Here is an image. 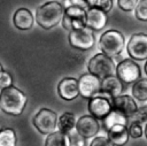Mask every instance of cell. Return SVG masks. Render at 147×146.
Masks as SVG:
<instances>
[{
	"instance_id": "obj_1",
	"label": "cell",
	"mask_w": 147,
	"mask_h": 146,
	"mask_svg": "<svg viewBox=\"0 0 147 146\" xmlns=\"http://www.w3.org/2000/svg\"><path fill=\"white\" fill-rule=\"evenodd\" d=\"M26 100V95L14 85L1 89L0 91V109L6 114L14 116L22 114Z\"/></svg>"
},
{
	"instance_id": "obj_2",
	"label": "cell",
	"mask_w": 147,
	"mask_h": 146,
	"mask_svg": "<svg viewBox=\"0 0 147 146\" xmlns=\"http://www.w3.org/2000/svg\"><path fill=\"white\" fill-rule=\"evenodd\" d=\"M63 7L56 1H47L36 10V21L42 29L56 26L63 17Z\"/></svg>"
},
{
	"instance_id": "obj_3",
	"label": "cell",
	"mask_w": 147,
	"mask_h": 146,
	"mask_svg": "<svg viewBox=\"0 0 147 146\" xmlns=\"http://www.w3.org/2000/svg\"><path fill=\"white\" fill-rule=\"evenodd\" d=\"M125 38L122 32L117 30H107L103 32L99 39V48L102 53L110 57H115L122 53L124 49Z\"/></svg>"
},
{
	"instance_id": "obj_4",
	"label": "cell",
	"mask_w": 147,
	"mask_h": 146,
	"mask_svg": "<svg viewBox=\"0 0 147 146\" xmlns=\"http://www.w3.org/2000/svg\"><path fill=\"white\" fill-rule=\"evenodd\" d=\"M87 69L88 72L98 76L101 79L110 75H116V67L113 61V57L108 56L102 52L91 57L87 64Z\"/></svg>"
},
{
	"instance_id": "obj_5",
	"label": "cell",
	"mask_w": 147,
	"mask_h": 146,
	"mask_svg": "<svg viewBox=\"0 0 147 146\" xmlns=\"http://www.w3.org/2000/svg\"><path fill=\"white\" fill-rule=\"evenodd\" d=\"M92 31L93 30L87 26L69 31L68 39H69L70 46L78 51L91 49L95 44V37Z\"/></svg>"
},
{
	"instance_id": "obj_6",
	"label": "cell",
	"mask_w": 147,
	"mask_h": 146,
	"mask_svg": "<svg viewBox=\"0 0 147 146\" xmlns=\"http://www.w3.org/2000/svg\"><path fill=\"white\" fill-rule=\"evenodd\" d=\"M62 26L68 31L86 26V9L74 5L67 6L62 17Z\"/></svg>"
},
{
	"instance_id": "obj_7",
	"label": "cell",
	"mask_w": 147,
	"mask_h": 146,
	"mask_svg": "<svg viewBox=\"0 0 147 146\" xmlns=\"http://www.w3.org/2000/svg\"><path fill=\"white\" fill-rule=\"evenodd\" d=\"M57 123L59 120L56 113L47 108H41L33 117V125L42 135L54 132L57 128Z\"/></svg>"
},
{
	"instance_id": "obj_8",
	"label": "cell",
	"mask_w": 147,
	"mask_h": 146,
	"mask_svg": "<svg viewBox=\"0 0 147 146\" xmlns=\"http://www.w3.org/2000/svg\"><path fill=\"white\" fill-rule=\"evenodd\" d=\"M116 75L124 84H133L134 82L140 79L141 71L140 67L131 57L124 59L116 66Z\"/></svg>"
},
{
	"instance_id": "obj_9",
	"label": "cell",
	"mask_w": 147,
	"mask_h": 146,
	"mask_svg": "<svg viewBox=\"0 0 147 146\" xmlns=\"http://www.w3.org/2000/svg\"><path fill=\"white\" fill-rule=\"evenodd\" d=\"M101 78L88 72L84 74L78 78L79 94L85 99H91L96 94L101 93Z\"/></svg>"
},
{
	"instance_id": "obj_10",
	"label": "cell",
	"mask_w": 147,
	"mask_h": 146,
	"mask_svg": "<svg viewBox=\"0 0 147 146\" xmlns=\"http://www.w3.org/2000/svg\"><path fill=\"white\" fill-rule=\"evenodd\" d=\"M126 51L130 57L137 61L147 60V34L145 33H134L131 36Z\"/></svg>"
},
{
	"instance_id": "obj_11",
	"label": "cell",
	"mask_w": 147,
	"mask_h": 146,
	"mask_svg": "<svg viewBox=\"0 0 147 146\" xmlns=\"http://www.w3.org/2000/svg\"><path fill=\"white\" fill-rule=\"evenodd\" d=\"M111 109H113L111 99L105 95L103 93L96 94L95 97L91 98L88 101V112L98 120H103Z\"/></svg>"
},
{
	"instance_id": "obj_12",
	"label": "cell",
	"mask_w": 147,
	"mask_h": 146,
	"mask_svg": "<svg viewBox=\"0 0 147 146\" xmlns=\"http://www.w3.org/2000/svg\"><path fill=\"white\" fill-rule=\"evenodd\" d=\"M100 125L98 118L93 115H83L76 123V130L84 138H91L99 132Z\"/></svg>"
},
{
	"instance_id": "obj_13",
	"label": "cell",
	"mask_w": 147,
	"mask_h": 146,
	"mask_svg": "<svg viewBox=\"0 0 147 146\" xmlns=\"http://www.w3.org/2000/svg\"><path fill=\"white\" fill-rule=\"evenodd\" d=\"M107 13L98 7H91L86 10V26L93 31H101L107 24Z\"/></svg>"
},
{
	"instance_id": "obj_14",
	"label": "cell",
	"mask_w": 147,
	"mask_h": 146,
	"mask_svg": "<svg viewBox=\"0 0 147 146\" xmlns=\"http://www.w3.org/2000/svg\"><path fill=\"white\" fill-rule=\"evenodd\" d=\"M57 93L63 100H74L79 94L78 80L72 77H64L57 85Z\"/></svg>"
},
{
	"instance_id": "obj_15",
	"label": "cell",
	"mask_w": 147,
	"mask_h": 146,
	"mask_svg": "<svg viewBox=\"0 0 147 146\" xmlns=\"http://www.w3.org/2000/svg\"><path fill=\"white\" fill-rule=\"evenodd\" d=\"M111 102H113V108H115L118 112L123 113L127 117H132L133 114L138 109L137 103H136L133 97H130L127 94H124V95L119 94V95L113 98Z\"/></svg>"
},
{
	"instance_id": "obj_16",
	"label": "cell",
	"mask_w": 147,
	"mask_h": 146,
	"mask_svg": "<svg viewBox=\"0 0 147 146\" xmlns=\"http://www.w3.org/2000/svg\"><path fill=\"white\" fill-rule=\"evenodd\" d=\"M123 84L124 83L117 77V75L107 76L101 80V93L113 99L122 93Z\"/></svg>"
},
{
	"instance_id": "obj_17",
	"label": "cell",
	"mask_w": 147,
	"mask_h": 146,
	"mask_svg": "<svg viewBox=\"0 0 147 146\" xmlns=\"http://www.w3.org/2000/svg\"><path fill=\"white\" fill-rule=\"evenodd\" d=\"M13 22L18 30H29L33 25V15L28 8H20L15 11Z\"/></svg>"
},
{
	"instance_id": "obj_18",
	"label": "cell",
	"mask_w": 147,
	"mask_h": 146,
	"mask_svg": "<svg viewBox=\"0 0 147 146\" xmlns=\"http://www.w3.org/2000/svg\"><path fill=\"white\" fill-rule=\"evenodd\" d=\"M107 132L108 138L113 143V145H125L130 137L129 129L124 124H116L111 126Z\"/></svg>"
},
{
	"instance_id": "obj_19",
	"label": "cell",
	"mask_w": 147,
	"mask_h": 146,
	"mask_svg": "<svg viewBox=\"0 0 147 146\" xmlns=\"http://www.w3.org/2000/svg\"><path fill=\"white\" fill-rule=\"evenodd\" d=\"M127 118L129 117L125 116L123 113H121L117 109L113 108L109 112V114L102 120V124H103V128L108 131L111 126H114L116 124H124V125H126L127 124Z\"/></svg>"
},
{
	"instance_id": "obj_20",
	"label": "cell",
	"mask_w": 147,
	"mask_h": 146,
	"mask_svg": "<svg viewBox=\"0 0 147 146\" xmlns=\"http://www.w3.org/2000/svg\"><path fill=\"white\" fill-rule=\"evenodd\" d=\"M70 138L69 135L63 133L62 131H54L47 135L45 140V146H69Z\"/></svg>"
},
{
	"instance_id": "obj_21",
	"label": "cell",
	"mask_w": 147,
	"mask_h": 146,
	"mask_svg": "<svg viewBox=\"0 0 147 146\" xmlns=\"http://www.w3.org/2000/svg\"><path fill=\"white\" fill-rule=\"evenodd\" d=\"M76 117L72 113L65 112L63 113L60 118H59V123H57V128L60 131H62L63 133L69 135L74 129H76Z\"/></svg>"
},
{
	"instance_id": "obj_22",
	"label": "cell",
	"mask_w": 147,
	"mask_h": 146,
	"mask_svg": "<svg viewBox=\"0 0 147 146\" xmlns=\"http://www.w3.org/2000/svg\"><path fill=\"white\" fill-rule=\"evenodd\" d=\"M132 95L138 101H146L147 100V79L140 78L133 83Z\"/></svg>"
},
{
	"instance_id": "obj_23",
	"label": "cell",
	"mask_w": 147,
	"mask_h": 146,
	"mask_svg": "<svg viewBox=\"0 0 147 146\" xmlns=\"http://www.w3.org/2000/svg\"><path fill=\"white\" fill-rule=\"evenodd\" d=\"M16 133L11 128L0 129V146H15Z\"/></svg>"
},
{
	"instance_id": "obj_24",
	"label": "cell",
	"mask_w": 147,
	"mask_h": 146,
	"mask_svg": "<svg viewBox=\"0 0 147 146\" xmlns=\"http://www.w3.org/2000/svg\"><path fill=\"white\" fill-rule=\"evenodd\" d=\"M134 15L139 21H147V0H140L134 9Z\"/></svg>"
},
{
	"instance_id": "obj_25",
	"label": "cell",
	"mask_w": 147,
	"mask_h": 146,
	"mask_svg": "<svg viewBox=\"0 0 147 146\" xmlns=\"http://www.w3.org/2000/svg\"><path fill=\"white\" fill-rule=\"evenodd\" d=\"M129 133L130 137L132 138H140L142 136V126H141V122L138 120H133L130 125H129Z\"/></svg>"
},
{
	"instance_id": "obj_26",
	"label": "cell",
	"mask_w": 147,
	"mask_h": 146,
	"mask_svg": "<svg viewBox=\"0 0 147 146\" xmlns=\"http://www.w3.org/2000/svg\"><path fill=\"white\" fill-rule=\"evenodd\" d=\"M138 2H139L138 0H117V5L123 11H132V10H134L137 5H138Z\"/></svg>"
},
{
	"instance_id": "obj_27",
	"label": "cell",
	"mask_w": 147,
	"mask_h": 146,
	"mask_svg": "<svg viewBox=\"0 0 147 146\" xmlns=\"http://www.w3.org/2000/svg\"><path fill=\"white\" fill-rule=\"evenodd\" d=\"M91 7H98L108 13L113 7V0H91Z\"/></svg>"
},
{
	"instance_id": "obj_28",
	"label": "cell",
	"mask_w": 147,
	"mask_h": 146,
	"mask_svg": "<svg viewBox=\"0 0 147 146\" xmlns=\"http://www.w3.org/2000/svg\"><path fill=\"white\" fill-rule=\"evenodd\" d=\"M69 138H70V145H79V146H84L85 145V139L80 133H78V131L76 130V132H74V130L69 133Z\"/></svg>"
},
{
	"instance_id": "obj_29",
	"label": "cell",
	"mask_w": 147,
	"mask_h": 146,
	"mask_svg": "<svg viewBox=\"0 0 147 146\" xmlns=\"http://www.w3.org/2000/svg\"><path fill=\"white\" fill-rule=\"evenodd\" d=\"M13 85V77L9 72L2 70L0 72V89H5L7 86Z\"/></svg>"
},
{
	"instance_id": "obj_30",
	"label": "cell",
	"mask_w": 147,
	"mask_h": 146,
	"mask_svg": "<svg viewBox=\"0 0 147 146\" xmlns=\"http://www.w3.org/2000/svg\"><path fill=\"white\" fill-rule=\"evenodd\" d=\"M90 146H113V143L109 140L108 137H102V136H100V137H95V138L91 141Z\"/></svg>"
},
{
	"instance_id": "obj_31",
	"label": "cell",
	"mask_w": 147,
	"mask_h": 146,
	"mask_svg": "<svg viewBox=\"0 0 147 146\" xmlns=\"http://www.w3.org/2000/svg\"><path fill=\"white\" fill-rule=\"evenodd\" d=\"M70 5L78 6L87 10L88 8H91V0H65V7Z\"/></svg>"
},
{
	"instance_id": "obj_32",
	"label": "cell",
	"mask_w": 147,
	"mask_h": 146,
	"mask_svg": "<svg viewBox=\"0 0 147 146\" xmlns=\"http://www.w3.org/2000/svg\"><path fill=\"white\" fill-rule=\"evenodd\" d=\"M133 120H138L140 122H145L147 121V107H142V108H138L137 112L133 114Z\"/></svg>"
},
{
	"instance_id": "obj_33",
	"label": "cell",
	"mask_w": 147,
	"mask_h": 146,
	"mask_svg": "<svg viewBox=\"0 0 147 146\" xmlns=\"http://www.w3.org/2000/svg\"><path fill=\"white\" fill-rule=\"evenodd\" d=\"M144 133H145V136H146V138H147V124H146V126H145V131H144Z\"/></svg>"
},
{
	"instance_id": "obj_34",
	"label": "cell",
	"mask_w": 147,
	"mask_h": 146,
	"mask_svg": "<svg viewBox=\"0 0 147 146\" xmlns=\"http://www.w3.org/2000/svg\"><path fill=\"white\" fill-rule=\"evenodd\" d=\"M145 72H146V75H147V61H146V63H145Z\"/></svg>"
},
{
	"instance_id": "obj_35",
	"label": "cell",
	"mask_w": 147,
	"mask_h": 146,
	"mask_svg": "<svg viewBox=\"0 0 147 146\" xmlns=\"http://www.w3.org/2000/svg\"><path fill=\"white\" fill-rule=\"evenodd\" d=\"M2 70H3V69H2V66H1V63H0V72H1Z\"/></svg>"
}]
</instances>
